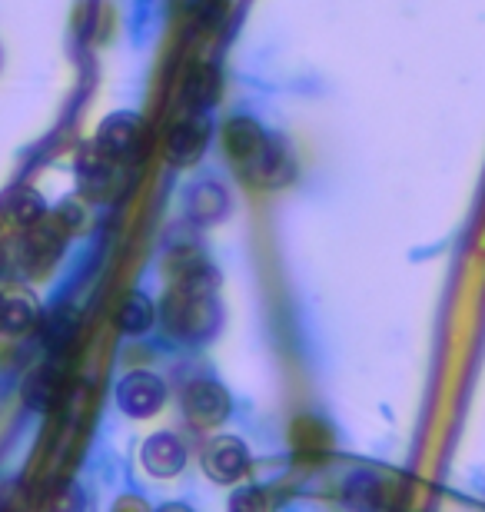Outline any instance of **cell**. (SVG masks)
<instances>
[{
  "label": "cell",
  "mask_w": 485,
  "mask_h": 512,
  "mask_svg": "<svg viewBox=\"0 0 485 512\" xmlns=\"http://www.w3.org/2000/svg\"><path fill=\"white\" fill-rule=\"evenodd\" d=\"M140 463L153 479H173L187 466V446L177 433H153L140 449Z\"/></svg>",
  "instance_id": "9c48e42d"
},
{
  "label": "cell",
  "mask_w": 485,
  "mask_h": 512,
  "mask_svg": "<svg viewBox=\"0 0 485 512\" xmlns=\"http://www.w3.org/2000/svg\"><path fill=\"white\" fill-rule=\"evenodd\" d=\"M64 393H67V380H64V373H60L57 363L40 366V370L30 373L27 383H24V403L30 409H37V413H50V409H57Z\"/></svg>",
  "instance_id": "7c38bea8"
},
{
  "label": "cell",
  "mask_w": 485,
  "mask_h": 512,
  "mask_svg": "<svg viewBox=\"0 0 485 512\" xmlns=\"http://www.w3.org/2000/svg\"><path fill=\"white\" fill-rule=\"evenodd\" d=\"M266 137H270V130H266L260 120L253 117H233L230 124L223 130V143H226V157L233 160V167H246L256 150L263 147Z\"/></svg>",
  "instance_id": "30bf717a"
},
{
  "label": "cell",
  "mask_w": 485,
  "mask_h": 512,
  "mask_svg": "<svg viewBox=\"0 0 485 512\" xmlns=\"http://www.w3.org/2000/svg\"><path fill=\"white\" fill-rule=\"evenodd\" d=\"M210 137H213V124H210V114H200L193 110L190 117H180L177 124L167 130V140H163V153L173 167L187 170L193 163L203 160L206 147H210Z\"/></svg>",
  "instance_id": "3957f363"
},
{
  "label": "cell",
  "mask_w": 485,
  "mask_h": 512,
  "mask_svg": "<svg viewBox=\"0 0 485 512\" xmlns=\"http://www.w3.org/2000/svg\"><path fill=\"white\" fill-rule=\"evenodd\" d=\"M47 512H87V496L77 483H64L60 493L50 499Z\"/></svg>",
  "instance_id": "44dd1931"
},
{
  "label": "cell",
  "mask_w": 485,
  "mask_h": 512,
  "mask_svg": "<svg viewBox=\"0 0 485 512\" xmlns=\"http://www.w3.org/2000/svg\"><path fill=\"white\" fill-rule=\"evenodd\" d=\"M163 326L170 330V336H177L183 343H206L213 340L216 330L223 323L220 303L216 296H196V293H183L173 286L170 296L163 300Z\"/></svg>",
  "instance_id": "6da1fadb"
},
{
  "label": "cell",
  "mask_w": 485,
  "mask_h": 512,
  "mask_svg": "<svg viewBox=\"0 0 485 512\" xmlns=\"http://www.w3.org/2000/svg\"><path fill=\"white\" fill-rule=\"evenodd\" d=\"M0 310H4V296H0Z\"/></svg>",
  "instance_id": "d4e9b609"
},
{
  "label": "cell",
  "mask_w": 485,
  "mask_h": 512,
  "mask_svg": "<svg viewBox=\"0 0 485 512\" xmlns=\"http://www.w3.org/2000/svg\"><path fill=\"white\" fill-rule=\"evenodd\" d=\"M187 203V220L196 227H216L220 220L230 217V190L220 180H196L183 193Z\"/></svg>",
  "instance_id": "ba28073f"
},
{
  "label": "cell",
  "mask_w": 485,
  "mask_h": 512,
  "mask_svg": "<svg viewBox=\"0 0 485 512\" xmlns=\"http://www.w3.org/2000/svg\"><path fill=\"white\" fill-rule=\"evenodd\" d=\"M183 409H187L190 423L213 429L230 419L233 413V399L226 393V386L220 380H210V376H200L183 389Z\"/></svg>",
  "instance_id": "5b68a950"
},
{
  "label": "cell",
  "mask_w": 485,
  "mask_h": 512,
  "mask_svg": "<svg viewBox=\"0 0 485 512\" xmlns=\"http://www.w3.org/2000/svg\"><path fill=\"white\" fill-rule=\"evenodd\" d=\"M140 140H143V117L133 114V110H117V114L103 117L94 147L110 160H130L140 150Z\"/></svg>",
  "instance_id": "52a82bcc"
},
{
  "label": "cell",
  "mask_w": 485,
  "mask_h": 512,
  "mask_svg": "<svg viewBox=\"0 0 485 512\" xmlns=\"http://www.w3.org/2000/svg\"><path fill=\"white\" fill-rule=\"evenodd\" d=\"M230 512H270V499L256 486L236 489V496L230 499Z\"/></svg>",
  "instance_id": "7402d4cb"
},
{
  "label": "cell",
  "mask_w": 485,
  "mask_h": 512,
  "mask_svg": "<svg viewBox=\"0 0 485 512\" xmlns=\"http://www.w3.org/2000/svg\"><path fill=\"white\" fill-rule=\"evenodd\" d=\"M226 10H230V4L226 0H196L193 10H190V30H216L223 24Z\"/></svg>",
  "instance_id": "ffe728a7"
},
{
  "label": "cell",
  "mask_w": 485,
  "mask_h": 512,
  "mask_svg": "<svg viewBox=\"0 0 485 512\" xmlns=\"http://www.w3.org/2000/svg\"><path fill=\"white\" fill-rule=\"evenodd\" d=\"M157 512H193L187 503H167V506H160Z\"/></svg>",
  "instance_id": "cb8c5ba5"
},
{
  "label": "cell",
  "mask_w": 485,
  "mask_h": 512,
  "mask_svg": "<svg viewBox=\"0 0 485 512\" xmlns=\"http://www.w3.org/2000/svg\"><path fill=\"white\" fill-rule=\"evenodd\" d=\"M77 177H80V187H84L87 197H100L113 177V160L103 157L97 147H87L77 157Z\"/></svg>",
  "instance_id": "e0dca14e"
},
{
  "label": "cell",
  "mask_w": 485,
  "mask_h": 512,
  "mask_svg": "<svg viewBox=\"0 0 485 512\" xmlns=\"http://www.w3.org/2000/svg\"><path fill=\"white\" fill-rule=\"evenodd\" d=\"M64 223L54 220V223H37L34 230H27L24 237V263L30 266L34 273L47 270L50 263L57 260L60 250H64Z\"/></svg>",
  "instance_id": "8fae6325"
},
{
  "label": "cell",
  "mask_w": 485,
  "mask_h": 512,
  "mask_svg": "<svg viewBox=\"0 0 485 512\" xmlns=\"http://www.w3.org/2000/svg\"><path fill=\"white\" fill-rule=\"evenodd\" d=\"M37 326V303L30 296H10L0 310V330L7 336H24Z\"/></svg>",
  "instance_id": "ac0fdd59"
},
{
  "label": "cell",
  "mask_w": 485,
  "mask_h": 512,
  "mask_svg": "<svg viewBox=\"0 0 485 512\" xmlns=\"http://www.w3.org/2000/svg\"><path fill=\"white\" fill-rule=\"evenodd\" d=\"M157 323V303L143 290H130L117 306V330L127 336H143Z\"/></svg>",
  "instance_id": "5bb4252c"
},
{
  "label": "cell",
  "mask_w": 485,
  "mask_h": 512,
  "mask_svg": "<svg viewBox=\"0 0 485 512\" xmlns=\"http://www.w3.org/2000/svg\"><path fill=\"white\" fill-rule=\"evenodd\" d=\"M4 203H7V217H10V223H14L17 230H24V233H27V230H34L37 223H44V220H47V203H44V197H40L37 190H30V187L14 190Z\"/></svg>",
  "instance_id": "2e32d148"
},
{
  "label": "cell",
  "mask_w": 485,
  "mask_h": 512,
  "mask_svg": "<svg viewBox=\"0 0 485 512\" xmlns=\"http://www.w3.org/2000/svg\"><path fill=\"white\" fill-rule=\"evenodd\" d=\"M253 456L250 446L240 436H216L210 446L203 449V473L220 486H233L250 473Z\"/></svg>",
  "instance_id": "8992f818"
},
{
  "label": "cell",
  "mask_w": 485,
  "mask_h": 512,
  "mask_svg": "<svg viewBox=\"0 0 485 512\" xmlns=\"http://www.w3.org/2000/svg\"><path fill=\"white\" fill-rule=\"evenodd\" d=\"M243 180L253 183L260 190H280L286 183L296 180V157H293V147L283 133H270L266 143L256 150V157L240 167Z\"/></svg>",
  "instance_id": "7a4b0ae2"
},
{
  "label": "cell",
  "mask_w": 485,
  "mask_h": 512,
  "mask_svg": "<svg viewBox=\"0 0 485 512\" xmlns=\"http://www.w3.org/2000/svg\"><path fill=\"white\" fill-rule=\"evenodd\" d=\"M343 499L353 512H389L392 496L376 473H353L343 486Z\"/></svg>",
  "instance_id": "4fadbf2b"
},
{
  "label": "cell",
  "mask_w": 485,
  "mask_h": 512,
  "mask_svg": "<svg viewBox=\"0 0 485 512\" xmlns=\"http://www.w3.org/2000/svg\"><path fill=\"white\" fill-rule=\"evenodd\" d=\"M110 512H150V506L143 503L140 496L127 493V496H120L117 503H113V509H110Z\"/></svg>",
  "instance_id": "603a6c76"
},
{
  "label": "cell",
  "mask_w": 485,
  "mask_h": 512,
  "mask_svg": "<svg viewBox=\"0 0 485 512\" xmlns=\"http://www.w3.org/2000/svg\"><path fill=\"white\" fill-rule=\"evenodd\" d=\"M223 94V77L220 70L213 64H200L193 67L187 74V84H183V97H187V104L193 110H200V114H210L216 107V100Z\"/></svg>",
  "instance_id": "9a60e30c"
},
{
  "label": "cell",
  "mask_w": 485,
  "mask_h": 512,
  "mask_svg": "<svg viewBox=\"0 0 485 512\" xmlns=\"http://www.w3.org/2000/svg\"><path fill=\"white\" fill-rule=\"evenodd\" d=\"M40 336H44V346L50 353H64L70 343H74V336H77V316L70 313V310H54L44 320V326H40Z\"/></svg>",
  "instance_id": "d6986e66"
},
{
  "label": "cell",
  "mask_w": 485,
  "mask_h": 512,
  "mask_svg": "<svg viewBox=\"0 0 485 512\" xmlns=\"http://www.w3.org/2000/svg\"><path fill=\"white\" fill-rule=\"evenodd\" d=\"M167 403V383L150 370H133L117 383V406L130 419L157 416Z\"/></svg>",
  "instance_id": "277c9868"
}]
</instances>
